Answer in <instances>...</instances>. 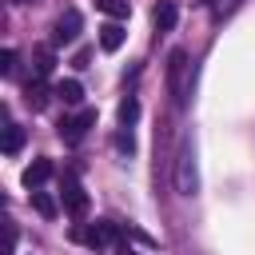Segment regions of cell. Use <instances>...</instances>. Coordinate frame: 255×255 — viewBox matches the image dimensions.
Masks as SVG:
<instances>
[{"label": "cell", "instance_id": "cell-22", "mask_svg": "<svg viewBox=\"0 0 255 255\" xmlns=\"http://www.w3.org/2000/svg\"><path fill=\"white\" fill-rule=\"evenodd\" d=\"M195 4H211V0H195Z\"/></svg>", "mask_w": 255, "mask_h": 255}, {"label": "cell", "instance_id": "cell-10", "mask_svg": "<svg viewBox=\"0 0 255 255\" xmlns=\"http://www.w3.org/2000/svg\"><path fill=\"white\" fill-rule=\"evenodd\" d=\"M56 100H60L64 108H80V104H84V84H80V80H60V84H56Z\"/></svg>", "mask_w": 255, "mask_h": 255}, {"label": "cell", "instance_id": "cell-16", "mask_svg": "<svg viewBox=\"0 0 255 255\" xmlns=\"http://www.w3.org/2000/svg\"><path fill=\"white\" fill-rule=\"evenodd\" d=\"M135 116H139V104H135V96H128V100L120 104V124H124V128H131V124H135Z\"/></svg>", "mask_w": 255, "mask_h": 255}, {"label": "cell", "instance_id": "cell-21", "mask_svg": "<svg viewBox=\"0 0 255 255\" xmlns=\"http://www.w3.org/2000/svg\"><path fill=\"white\" fill-rule=\"evenodd\" d=\"M16 4H40V0H16Z\"/></svg>", "mask_w": 255, "mask_h": 255}, {"label": "cell", "instance_id": "cell-23", "mask_svg": "<svg viewBox=\"0 0 255 255\" xmlns=\"http://www.w3.org/2000/svg\"><path fill=\"white\" fill-rule=\"evenodd\" d=\"M124 255H135V251H124Z\"/></svg>", "mask_w": 255, "mask_h": 255}, {"label": "cell", "instance_id": "cell-4", "mask_svg": "<svg viewBox=\"0 0 255 255\" xmlns=\"http://www.w3.org/2000/svg\"><path fill=\"white\" fill-rule=\"evenodd\" d=\"M92 128H96V108H80V112L64 116L56 131H60V139H64V143H80V139H84Z\"/></svg>", "mask_w": 255, "mask_h": 255}, {"label": "cell", "instance_id": "cell-18", "mask_svg": "<svg viewBox=\"0 0 255 255\" xmlns=\"http://www.w3.org/2000/svg\"><path fill=\"white\" fill-rule=\"evenodd\" d=\"M235 4H239V0H215V8H211V16H215V20H223V16H227V12L235 8Z\"/></svg>", "mask_w": 255, "mask_h": 255}, {"label": "cell", "instance_id": "cell-3", "mask_svg": "<svg viewBox=\"0 0 255 255\" xmlns=\"http://www.w3.org/2000/svg\"><path fill=\"white\" fill-rule=\"evenodd\" d=\"M60 199H64V211H68L72 219H80V215L88 211V191H84V183H80L76 171H64V175H60Z\"/></svg>", "mask_w": 255, "mask_h": 255}, {"label": "cell", "instance_id": "cell-20", "mask_svg": "<svg viewBox=\"0 0 255 255\" xmlns=\"http://www.w3.org/2000/svg\"><path fill=\"white\" fill-rule=\"evenodd\" d=\"M88 60H92V52H88V48H80V52H76V68H88Z\"/></svg>", "mask_w": 255, "mask_h": 255}, {"label": "cell", "instance_id": "cell-14", "mask_svg": "<svg viewBox=\"0 0 255 255\" xmlns=\"http://www.w3.org/2000/svg\"><path fill=\"white\" fill-rule=\"evenodd\" d=\"M32 207H36L44 219H56V199H52L48 191H40V187H32Z\"/></svg>", "mask_w": 255, "mask_h": 255}, {"label": "cell", "instance_id": "cell-9", "mask_svg": "<svg viewBox=\"0 0 255 255\" xmlns=\"http://www.w3.org/2000/svg\"><path fill=\"white\" fill-rule=\"evenodd\" d=\"M52 68H56V52H52L48 44H40V48H32V76H40V80H48V76H52Z\"/></svg>", "mask_w": 255, "mask_h": 255}, {"label": "cell", "instance_id": "cell-1", "mask_svg": "<svg viewBox=\"0 0 255 255\" xmlns=\"http://www.w3.org/2000/svg\"><path fill=\"white\" fill-rule=\"evenodd\" d=\"M191 88H195V64H191V56H187L183 48H175V52L167 56V92H171L175 108H187Z\"/></svg>", "mask_w": 255, "mask_h": 255}, {"label": "cell", "instance_id": "cell-2", "mask_svg": "<svg viewBox=\"0 0 255 255\" xmlns=\"http://www.w3.org/2000/svg\"><path fill=\"white\" fill-rule=\"evenodd\" d=\"M175 191L179 195H195L199 191V167H195V143L191 139H179V151H175Z\"/></svg>", "mask_w": 255, "mask_h": 255}, {"label": "cell", "instance_id": "cell-17", "mask_svg": "<svg viewBox=\"0 0 255 255\" xmlns=\"http://www.w3.org/2000/svg\"><path fill=\"white\" fill-rule=\"evenodd\" d=\"M0 76H16V52L12 48L0 52Z\"/></svg>", "mask_w": 255, "mask_h": 255}, {"label": "cell", "instance_id": "cell-6", "mask_svg": "<svg viewBox=\"0 0 255 255\" xmlns=\"http://www.w3.org/2000/svg\"><path fill=\"white\" fill-rule=\"evenodd\" d=\"M80 28H84V16H80L76 8L60 12V20H56V28H52V44H72V40L80 36Z\"/></svg>", "mask_w": 255, "mask_h": 255}, {"label": "cell", "instance_id": "cell-8", "mask_svg": "<svg viewBox=\"0 0 255 255\" xmlns=\"http://www.w3.org/2000/svg\"><path fill=\"white\" fill-rule=\"evenodd\" d=\"M175 20H179V8H175V0H159V4H155V12H151V24H155V32H171V28H175Z\"/></svg>", "mask_w": 255, "mask_h": 255}, {"label": "cell", "instance_id": "cell-12", "mask_svg": "<svg viewBox=\"0 0 255 255\" xmlns=\"http://www.w3.org/2000/svg\"><path fill=\"white\" fill-rule=\"evenodd\" d=\"M48 175H52V163H48V159H32V163L24 167V187H28V191H32V187H40Z\"/></svg>", "mask_w": 255, "mask_h": 255}, {"label": "cell", "instance_id": "cell-13", "mask_svg": "<svg viewBox=\"0 0 255 255\" xmlns=\"http://www.w3.org/2000/svg\"><path fill=\"white\" fill-rule=\"evenodd\" d=\"M20 147H24V128L8 120V124H4V155H16Z\"/></svg>", "mask_w": 255, "mask_h": 255}, {"label": "cell", "instance_id": "cell-11", "mask_svg": "<svg viewBox=\"0 0 255 255\" xmlns=\"http://www.w3.org/2000/svg\"><path fill=\"white\" fill-rule=\"evenodd\" d=\"M120 44H124V28H120V20L100 24V48H104V52H120Z\"/></svg>", "mask_w": 255, "mask_h": 255}, {"label": "cell", "instance_id": "cell-7", "mask_svg": "<svg viewBox=\"0 0 255 255\" xmlns=\"http://www.w3.org/2000/svg\"><path fill=\"white\" fill-rule=\"evenodd\" d=\"M52 96H56V88H48V84H44L40 76H32V80L24 84V104H28L32 112H44Z\"/></svg>", "mask_w": 255, "mask_h": 255}, {"label": "cell", "instance_id": "cell-5", "mask_svg": "<svg viewBox=\"0 0 255 255\" xmlns=\"http://www.w3.org/2000/svg\"><path fill=\"white\" fill-rule=\"evenodd\" d=\"M76 239L88 243V247H112V243L120 239V227H116L112 219H96V223H88V227H76Z\"/></svg>", "mask_w": 255, "mask_h": 255}, {"label": "cell", "instance_id": "cell-15", "mask_svg": "<svg viewBox=\"0 0 255 255\" xmlns=\"http://www.w3.org/2000/svg\"><path fill=\"white\" fill-rule=\"evenodd\" d=\"M100 8H104V16H112V20H128V16H131V4H128V0H100Z\"/></svg>", "mask_w": 255, "mask_h": 255}, {"label": "cell", "instance_id": "cell-19", "mask_svg": "<svg viewBox=\"0 0 255 255\" xmlns=\"http://www.w3.org/2000/svg\"><path fill=\"white\" fill-rule=\"evenodd\" d=\"M116 143H120V147H124V151H135V139H131V131H128V128H124V131H120V139H116Z\"/></svg>", "mask_w": 255, "mask_h": 255}]
</instances>
